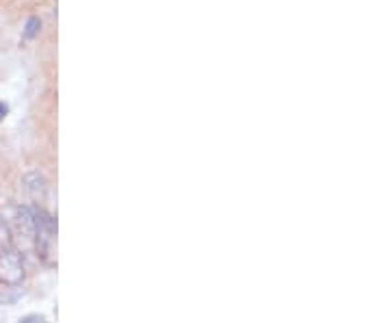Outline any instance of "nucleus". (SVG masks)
Returning <instances> with one entry per match:
<instances>
[{
	"instance_id": "f03ea898",
	"label": "nucleus",
	"mask_w": 390,
	"mask_h": 323,
	"mask_svg": "<svg viewBox=\"0 0 390 323\" xmlns=\"http://www.w3.org/2000/svg\"><path fill=\"white\" fill-rule=\"evenodd\" d=\"M35 217V250L46 265H54V250H57V222L44 208H33Z\"/></svg>"
},
{
	"instance_id": "7ed1b4c3",
	"label": "nucleus",
	"mask_w": 390,
	"mask_h": 323,
	"mask_svg": "<svg viewBox=\"0 0 390 323\" xmlns=\"http://www.w3.org/2000/svg\"><path fill=\"white\" fill-rule=\"evenodd\" d=\"M24 276L26 272H24L22 254L16 248L0 250V282L7 287H18L22 285Z\"/></svg>"
},
{
	"instance_id": "9d476101",
	"label": "nucleus",
	"mask_w": 390,
	"mask_h": 323,
	"mask_svg": "<svg viewBox=\"0 0 390 323\" xmlns=\"http://www.w3.org/2000/svg\"><path fill=\"white\" fill-rule=\"evenodd\" d=\"M5 321H7V319H5V315H3V313H0V323H5Z\"/></svg>"
},
{
	"instance_id": "f257e3e1",
	"label": "nucleus",
	"mask_w": 390,
	"mask_h": 323,
	"mask_svg": "<svg viewBox=\"0 0 390 323\" xmlns=\"http://www.w3.org/2000/svg\"><path fill=\"white\" fill-rule=\"evenodd\" d=\"M0 222L5 224L11 246L16 243L18 252H29L35 250V217L33 208L20 206V204H9L0 211Z\"/></svg>"
},
{
	"instance_id": "6e6552de",
	"label": "nucleus",
	"mask_w": 390,
	"mask_h": 323,
	"mask_svg": "<svg viewBox=\"0 0 390 323\" xmlns=\"http://www.w3.org/2000/svg\"><path fill=\"white\" fill-rule=\"evenodd\" d=\"M20 323H46V319L39 315H26L24 319H20Z\"/></svg>"
},
{
	"instance_id": "423d86ee",
	"label": "nucleus",
	"mask_w": 390,
	"mask_h": 323,
	"mask_svg": "<svg viewBox=\"0 0 390 323\" xmlns=\"http://www.w3.org/2000/svg\"><path fill=\"white\" fill-rule=\"evenodd\" d=\"M5 248H13V246H11V239H9L5 224L0 222V250H5Z\"/></svg>"
},
{
	"instance_id": "39448f33",
	"label": "nucleus",
	"mask_w": 390,
	"mask_h": 323,
	"mask_svg": "<svg viewBox=\"0 0 390 323\" xmlns=\"http://www.w3.org/2000/svg\"><path fill=\"white\" fill-rule=\"evenodd\" d=\"M39 29H41L39 18H29V22L24 26V39H35L39 35Z\"/></svg>"
},
{
	"instance_id": "0eeeda50",
	"label": "nucleus",
	"mask_w": 390,
	"mask_h": 323,
	"mask_svg": "<svg viewBox=\"0 0 390 323\" xmlns=\"http://www.w3.org/2000/svg\"><path fill=\"white\" fill-rule=\"evenodd\" d=\"M20 298V293H9V295H5V293H0V306H5V304H13Z\"/></svg>"
},
{
	"instance_id": "1a4fd4ad",
	"label": "nucleus",
	"mask_w": 390,
	"mask_h": 323,
	"mask_svg": "<svg viewBox=\"0 0 390 323\" xmlns=\"http://www.w3.org/2000/svg\"><path fill=\"white\" fill-rule=\"evenodd\" d=\"M7 111H9V106H7V104H3V102H0V119H3V117L7 115Z\"/></svg>"
},
{
	"instance_id": "20e7f679",
	"label": "nucleus",
	"mask_w": 390,
	"mask_h": 323,
	"mask_svg": "<svg viewBox=\"0 0 390 323\" xmlns=\"http://www.w3.org/2000/svg\"><path fill=\"white\" fill-rule=\"evenodd\" d=\"M24 189L29 191L33 198H44L46 195V178L41 176L39 171H29V174H24Z\"/></svg>"
}]
</instances>
